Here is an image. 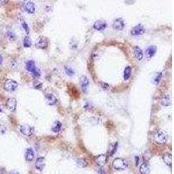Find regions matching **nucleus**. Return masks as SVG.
<instances>
[{"instance_id": "bb28decb", "label": "nucleus", "mask_w": 174, "mask_h": 174, "mask_svg": "<svg viewBox=\"0 0 174 174\" xmlns=\"http://www.w3.org/2000/svg\"><path fill=\"white\" fill-rule=\"evenodd\" d=\"M118 142H115L113 145H112L111 146V151H110V155L111 156H113V154L115 153V152H117V149H118Z\"/></svg>"}, {"instance_id": "72a5a7b5", "label": "nucleus", "mask_w": 174, "mask_h": 174, "mask_svg": "<svg viewBox=\"0 0 174 174\" xmlns=\"http://www.w3.org/2000/svg\"><path fill=\"white\" fill-rule=\"evenodd\" d=\"M98 172V174H106V172H105V171H104L102 168L99 169Z\"/></svg>"}, {"instance_id": "c85d7f7f", "label": "nucleus", "mask_w": 174, "mask_h": 174, "mask_svg": "<svg viewBox=\"0 0 174 174\" xmlns=\"http://www.w3.org/2000/svg\"><path fill=\"white\" fill-rule=\"evenodd\" d=\"M161 77H162V73L161 72L157 73V76H156V78L154 79V83L156 84H158L159 81H160V79H161Z\"/></svg>"}, {"instance_id": "2f4dec72", "label": "nucleus", "mask_w": 174, "mask_h": 174, "mask_svg": "<svg viewBox=\"0 0 174 174\" xmlns=\"http://www.w3.org/2000/svg\"><path fill=\"white\" fill-rule=\"evenodd\" d=\"M139 162H140V157H139V156H135V163H136L137 166L139 165Z\"/></svg>"}, {"instance_id": "a878e982", "label": "nucleus", "mask_w": 174, "mask_h": 174, "mask_svg": "<svg viewBox=\"0 0 174 174\" xmlns=\"http://www.w3.org/2000/svg\"><path fill=\"white\" fill-rule=\"evenodd\" d=\"M6 36L9 39V40H11V41H14V40H16V39H17L15 33L12 31H10V30L6 31Z\"/></svg>"}, {"instance_id": "393cba45", "label": "nucleus", "mask_w": 174, "mask_h": 174, "mask_svg": "<svg viewBox=\"0 0 174 174\" xmlns=\"http://www.w3.org/2000/svg\"><path fill=\"white\" fill-rule=\"evenodd\" d=\"M77 165H79V167H86L87 166V161L84 159V158H78L77 159Z\"/></svg>"}, {"instance_id": "9b49d317", "label": "nucleus", "mask_w": 174, "mask_h": 174, "mask_svg": "<svg viewBox=\"0 0 174 174\" xmlns=\"http://www.w3.org/2000/svg\"><path fill=\"white\" fill-rule=\"evenodd\" d=\"M6 106L7 108L11 111V112H14L16 110V107H17V101L14 98H11L7 100L6 103Z\"/></svg>"}, {"instance_id": "4c0bfd02", "label": "nucleus", "mask_w": 174, "mask_h": 174, "mask_svg": "<svg viewBox=\"0 0 174 174\" xmlns=\"http://www.w3.org/2000/svg\"><path fill=\"white\" fill-rule=\"evenodd\" d=\"M0 39H1V33H0Z\"/></svg>"}, {"instance_id": "2eb2a0df", "label": "nucleus", "mask_w": 174, "mask_h": 174, "mask_svg": "<svg viewBox=\"0 0 174 174\" xmlns=\"http://www.w3.org/2000/svg\"><path fill=\"white\" fill-rule=\"evenodd\" d=\"M157 51V47L155 45H150L146 51V55L148 58H152V57L155 55Z\"/></svg>"}, {"instance_id": "58836bf2", "label": "nucleus", "mask_w": 174, "mask_h": 174, "mask_svg": "<svg viewBox=\"0 0 174 174\" xmlns=\"http://www.w3.org/2000/svg\"><path fill=\"white\" fill-rule=\"evenodd\" d=\"M0 113H1V108H0Z\"/></svg>"}, {"instance_id": "aec40b11", "label": "nucleus", "mask_w": 174, "mask_h": 174, "mask_svg": "<svg viewBox=\"0 0 174 174\" xmlns=\"http://www.w3.org/2000/svg\"><path fill=\"white\" fill-rule=\"evenodd\" d=\"M90 84V81H89V79L87 77H85V76H82L81 78H80V85H81V87L83 88V90L84 89H86V87L89 85Z\"/></svg>"}, {"instance_id": "473e14b6", "label": "nucleus", "mask_w": 174, "mask_h": 174, "mask_svg": "<svg viewBox=\"0 0 174 174\" xmlns=\"http://www.w3.org/2000/svg\"><path fill=\"white\" fill-rule=\"evenodd\" d=\"M101 86L103 89H106V90L109 89V84H107L106 83H101Z\"/></svg>"}, {"instance_id": "c756f323", "label": "nucleus", "mask_w": 174, "mask_h": 174, "mask_svg": "<svg viewBox=\"0 0 174 174\" xmlns=\"http://www.w3.org/2000/svg\"><path fill=\"white\" fill-rule=\"evenodd\" d=\"M22 26H23V28L24 29L25 32H26L27 34H29V32H30V28H29L28 24L24 22V21H22Z\"/></svg>"}, {"instance_id": "f8f14e48", "label": "nucleus", "mask_w": 174, "mask_h": 174, "mask_svg": "<svg viewBox=\"0 0 174 174\" xmlns=\"http://www.w3.org/2000/svg\"><path fill=\"white\" fill-rule=\"evenodd\" d=\"M45 99H46L47 104L50 105V106H54V105H56L57 103V98L53 94H51V93L46 94L45 95Z\"/></svg>"}, {"instance_id": "39448f33", "label": "nucleus", "mask_w": 174, "mask_h": 174, "mask_svg": "<svg viewBox=\"0 0 174 174\" xmlns=\"http://www.w3.org/2000/svg\"><path fill=\"white\" fill-rule=\"evenodd\" d=\"M19 131H20V132H21L22 134H24V136H27V137L31 136L34 132L33 128H32L31 126L28 125V124L21 125V126L19 127Z\"/></svg>"}, {"instance_id": "c9c22d12", "label": "nucleus", "mask_w": 174, "mask_h": 174, "mask_svg": "<svg viewBox=\"0 0 174 174\" xmlns=\"http://www.w3.org/2000/svg\"><path fill=\"white\" fill-rule=\"evenodd\" d=\"M2 62H3V57H2V56L0 55V65L2 64Z\"/></svg>"}, {"instance_id": "4468645a", "label": "nucleus", "mask_w": 174, "mask_h": 174, "mask_svg": "<svg viewBox=\"0 0 174 174\" xmlns=\"http://www.w3.org/2000/svg\"><path fill=\"white\" fill-rule=\"evenodd\" d=\"M24 10L27 11L28 13H31V14L34 13V12H35V10H36L35 5L33 4V2H31V1L26 2V3L24 4Z\"/></svg>"}, {"instance_id": "6ab92c4d", "label": "nucleus", "mask_w": 174, "mask_h": 174, "mask_svg": "<svg viewBox=\"0 0 174 174\" xmlns=\"http://www.w3.org/2000/svg\"><path fill=\"white\" fill-rule=\"evenodd\" d=\"M139 170H140L141 174L150 173V166H149V165L147 164V162H145V163L142 164L140 165V167H139Z\"/></svg>"}, {"instance_id": "7c9ffc66", "label": "nucleus", "mask_w": 174, "mask_h": 174, "mask_svg": "<svg viewBox=\"0 0 174 174\" xmlns=\"http://www.w3.org/2000/svg\"><path fill=\"white\" fill-rule=\"evenodd\" d=\"M6 131V128L5 125H0V134H5Z\"/></svg>"}, {"instance_id": "1a4fd4ad", "label": "nucleus", "mask_w": 174, "mask_h": 174, "mask_svg": "<svg viewBox=\"0 0 174 174\" xmlns=\"http://www.w3.org/2000/svg\"><path fill=\"white\" fill-rule=\"evenodd\" d=\"M113 27L117 31H121L123 30L124 27V23L123 19L122 18H117L114 20L113 24Z\"/></svg>"}, {"instance_id": "20e7f679", "label": "nucleus", "mask_w": 174, "mask_h": 174, "mask_svg": "<svg viewBox=\"0 0 174 174\" xmlns=\"http://www.w3.org/2000/svg\"><path fill=\"white\" fill-rule=\"evenodd\" d=\"M4 88H5V90L6 91L12 92V91H14L17 88V83L16 81L12 80V79H8L5 83Z\"/></svg>"}, {"instance_id": "f704fd0d", "label": "nucleus", "mask_w": 174, "mask_h": 174, "mask_svg": "<svg viewBox=\"0 0 174 174\" xmlns=\"http://www.w3.org/2000/svg\"><path fill=\"white\" fill-rule=\"evenodd\" d=\"M0 174H6V172H5L4 169L0 168Z\"/></svg>"}, {"instance_id": "7ed1b4c3", "label": "nucleus", "mask_w": 174, "mask_h": 174, "mask_svg": "<svg viewBox=\"0 0 174 174\" xmlns=\"http://www.w3.org/2000/svg\"><path fill=\"white\" fill-rule=\"evenodd\" d=\"M113 166L115 170L122 171V170H124V169L127 168L128 164H127V162H126L124 159H123V158H116V159H114V161H113Z\"/></svg>"}, {"instance_id": "cd10ccee", "label": "nucleus", "mask_w": 174, "mask_h": 174, "mask_svg": "<svg viewBox=\"0 0 174 174\" xmlns=\"http://www.w3.org/2000/svg\"><path fill=\"white\" fill-rule=\"evenodd\" d=\"M65 72L67 73L68 76H73L74 75V71H73L72 68H69L68 66H65Z\"/></svg>"}, {"instance_id": "e433bc0d", "label": "nucleus", "mask_w": 174, "mask_h": 174, "mask_svg": "<svg viewBox=\"0 0 174 174\" xmlns=\"http://www.w3.org/2000/svg\"><path fill=\"white\" fill-rule=\"evenodd\" d=\"M10 174H18V173H17V172H11Z\"/></svg>"}, {"instance_id": "f03ea898", "label": "nucleus", "mask_w": 174, "mask_h": 174, "mask_svg": "<svg viewBox=\"0 0 174 174\" xmlns=\"http://www.w3.org/2000/svg\"><path fill=\"white\" fill-rule=\"evenodd\" d=\"M25 68L28 72L33 74V76L35 78H39L40 77V71L37 68L36 65H35V62L33 60H30V61L26 62V65H25Z\"/></svg>"}, {"instance_id": "a211bd4d", "label": "nucleus", "mask_w": 174, "mask_h": 174, "mask_svg": "<svg viewBox=\"0 0 174 174\" xmlns=\"http://www.w3.org/2000/svg\"><path fill=\"white\" fill-rule=\"evenodd\" d=\"M163 160L165 163L167 165L171 166L172 165V154L166 152L163 155Z\"/></svg>"}, {"instance_id": "9d476101", "label": "nucleus", "mask_w": 174, "mask_h": 174, "mask_svg": "<svg viewBox=\"0 0 174 174\" xmlns=\"http://www.w3.org/2000/svg\"><path fill=\"white\" fill-rule=\"evenodd\" d=\"M47 46H48V40L45 37L39 38V41L36 43V47H38L39 49H45Z\"/></svg>"}, {"instance_id": "6e6552de", "label": "nucleus", "mask_w": 174, "mask_h": 174, "mask_svg": "<svg viewBox=\"0 0 174 174\" xmlns=\"http://www.w3.org/2000/svg\"><path fill=\"white\" fill-rule=\"evenodd\" d=\"M95 162L97 165L103 166L105 165L107 162V156L106 154H100V155H98L95 157Z\"/></svg>"}, {"instance_id": "ddd939ff", "label": "nucleus", "mask_w": 174, "mask_h": 174, "mask_svg": "<svg viewBox=\"0 0 174 174\" xmlns=\"http://www.w3.org/2000/svg\"><path fill=\"white\" fill-rule=\"evenodd\" d=\"M106 23L103 21V20H98L93 24V28L97 30V31H103V30L106 28Z\"/></svg>"}, {"instance_id": "b1692460", "label": "nucleus", "mask_w": 174, "mask_h": 174, "mask_svg": "<svg viewBox=\"0 0 174 174\" xmlns=\"http://www.w3.org/2000/svg\"><path fill=\"white\" fill-rule=\"evenodd\" d=\"M31 38L28 37V36H26L25 38H24V42H23V45H24V47H25V48H27V47H31Z\"/></svg>"}, {"instance_id": "f3484780", "label": "nucleus", "mask_w": 174, "mask_h": 174, "mask_svg": "<svg viewBox=\"0 0 174 174\" xmlns=\"http://www.w3.org/2000/svg\"><path fill=\"white\" fill-rule=\"evenodd\" d=\"M35 157V153H34V151L31 149V148H28L26 150V152H25V159L27 161H32Z\"/></svg>"}, {"instance_id": "dca6fc26", "label": "nucleus", "mask_w": 174, "mask_h": 174, "mask_svg": "<svg viewBox=\"0 0 174 174\" xmlns=\"http://www.w3.org/2000/svg\"><path fill=\"white\" fill-rule=\"evenodd\" d=\"M160 103L165 106H169L172 103V99H171V96L169 94H165L162 96L161 99H160Z\"/></svg>"}, {"instance_id": "423d86ee", "label": "nucleus", "mask_w": 174, "mask_h": 174, "mask_svg": "<svg viewBox=\"0 0 174 174\" xmlns=\"http://www.w3.org/2000/svg\"><path fill=\"white\" fill-rule=\"evenodd\" d=\"M145 31H146V30L144 28V26H143L141 24H139L136 25L135 27L131 29V34L132 36H139V35L145 33Z\"/></svg>"}, {"instance_id": "5701e85b", "label": "nucleus", "mask_w": 174, "mask_h": 174, "mask_svg": "<svg viewBox=\"0 0 174 174\" xmlns=\"http://www.w3.org/2000/svg\"><path fill=\"white\" fill-rule=\"evenodd\" d=\"M131 68L130 66H126L124 72V79L128 80L131 78Z\"/></svg>"}, {"instance_id": "f257e3e1", "label": "nucleus", "mask_w": 174, "mask_h": 174, "mask_svg": "<svg viewBox=\"0 0 174 174\" xmlns=\"http://www.w3.org/2000/svg\"><path fill=\"white\" fill-rule=\"evenodd\" d=\"M152 139L158 145H165L168 140V135L163 130H157L152 135Z\"/></svg>"}, {"instance_id": "0eeeda50", "label": "nucleus", "mask_w": 174, "mask_h": 174, "mask_svg": "<svg viewBox=\"0 0 174 174\" xmlns=\"http://www.w3.org/2000/svg\"><path fill=\"white\" fill-rule=\"evenodd\" d=\"M45 166V159L44 157H39L37 158L36 164H35V167L38 171H43Z\"/></svg>"}, {"instance_id": "412c9836", "label": "nucleus", "mask_w": 174, "mask_h": 174, "mask_svg": "<svg viewBox=\"0 0 174 174\" xmlns=\"http://www.w3.org/2000/svg\"><path fill=\"white\" fill-rule=\"evenodd\" d=\"M134 56L138 60H141L143 58V51L139 46L134 47Z\"/></svg>"}, {"instance_id": "4be33fe9", "label": "nucleus", "mask_w": 174, "mask_h": 174, "mask_svg": "<svg viewBox=\"0 0 174 174\" xmlns=\"http://www.w3.org/2000/svg\"><path fill=\"white\" fill-rule=\"evenodd\" d=\"M62 128V123L59 121H56L55 123L53 124L52 127H51V131L55 133H57L60 131V130Z\"/></svg>"}]
</instances>
